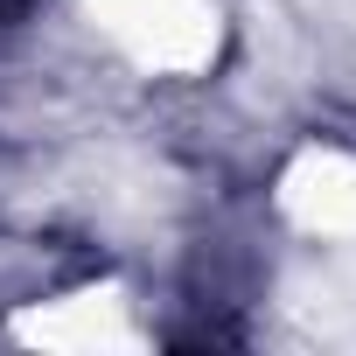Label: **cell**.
Here are the masks:
<instances>
[{"instance_id": "cell-2", "label": "cell", "mask_w": 356, "mask_h": 356, "mask_svg": "<svg viewBox=\"0 0 356 356\" xmlns=\"http://www.w3.org/2000/svg\"><path fill=\"white\" fill-rule=\"evenodd\" d=\"M0 342L42 349V356H154L161 321H154L140 280L98 266V273H70L56 286L8 300L0 307Z\"/></svg>"}, {"instance_id": "cell-3", "label": "cell", "mask_w": 356, "mask_h": 356, "mask_svg": "<svg viewBox=\"0 0 356 356\" xmlns=\"http://www.w3.org/2000/svg\"><path fill=\"white\" fill-rule=\"evenodd\" d=\"M266 224L280 252L356 259V140L300 133L266 175Z\"/></svg>"}, {"instance_id": "cell-1", "label": "cell", "mask_w": 356, "mask_h": 356, "mask_svg": "<svg viewBox=\"0 0 356 356\" xmlns=\"http://www.w3.org/2000/svg\"><path fill=\"white\" fill-rule=\"evenodd\" d=\"M70 15L98 56L154 91L210 84L238 42L231 0H70Z\"/></svg>"}]
</instances>
